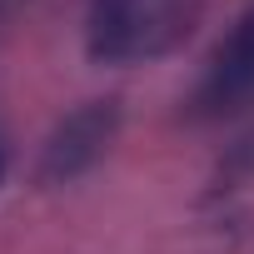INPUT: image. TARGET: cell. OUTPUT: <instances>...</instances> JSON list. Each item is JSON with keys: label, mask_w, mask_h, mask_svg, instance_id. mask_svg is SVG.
Segmentation results:
<instances>
[{"label": "cell", "mask_w": 254, "mask_h": 254, "mask_svg": "<svg viewBox=\"0 0 254 254\" xmlns=\"http://www.w3.org/2000/svg\"><path fill=\"white\" fill-rule=\"evenodd\" d=\"M204 0H90L85 50L95 65H155L199 25Z\"/></svg>", "instance_id": "cell-1"}, {"label": "cell", "mask_w": 254, "mask_h": 254, "mask_svg": "<svg viewBox=\"0 0 254 254\" xmlns=\"http://www.w3.org/2000/svg\"><path fill=\"white\" fill-rule=\"evenodd\" d=\"M115 130H120V105L115 100H85V105H75L50 130V140L40 145V165H35L40 185H75L85 170H95L105 160Z\"/></svg>", "instance_id": "cell-2"}, {"label": "cell", "mask_w": 254, "mask_h": 254, "mask_svg": "<svg viewBox=\"0 0 254 254\" xmlns=\"http://www.w3.org/2000/svg\"><path fill=\"white\" fill-rule=\"evenodd\" d=\"M254 100V5L229 25V35L214 45L199 85H194V115L199 120H224Z\"/></svg>", "instance_id": "cell-3"}, {"label": "cell", "mask_w": 254, "mask_h": 254, "mask_svg": "<svg viewBox=\"0 0 254 254\" xmlns=\"http://www.w3.org/2000/svg\"><path fill=\"white\" fill-rule=\"evenodd\" d=\"M0 180H5V145H0Z\"/></svg>", "instance_id": "cell-4"}]
</instances>
